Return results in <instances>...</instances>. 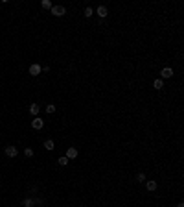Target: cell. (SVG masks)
Here are the masks:
<instances>
[{"label": "cell", "mask_w": 184, "mask_h": 207, "mask_svg": "<svg viewBox=\"0 0 184 207\" xmlns=\"http://www.w3.org/2000/svg\"><path fill=\"white\" fill-rule=\"evenodd\" d=\"M39 111H41V105H39V104H31V105H30V113H31L33 116H37Z\"/></svg>", "instance_id": "obj_9"}, {"label": "cell", "mask_w": 184, "mask_h": 207, "mask_svg": "<svg viewBox=\"0 0 184 207\" xmlns=\"http://www.w3.org/2000/svg\"><path fill=\"white\" fill-rule=\"evenodd\" d=\"M92 13H94V9H92V7L90 6H87V7H85V17H92Z\"/></svg>", "instance_id": "obj_13"}, {"label": "cell", "mask_w": 184, "mask_h": 207, "mask_svg": "<svg viewBox=\"0 0 184 207\" xmlns=\"http://www.w3.org/2000/svg\"><path fill=\"white\" fill-rule=\"evenodd\" d=\"M136 181H138V183H144V181H146V176H144L142 172H140L138 176H136Z\"/></svg>", "instance_id": "obj_18"}, {"label": "cell", "mask_w": 184, "mask_h": 207, "mask_svg": "<svg viewBox=\"0 0 184 207\" xmlns=\"http://www.w3.org/2000/svg\"><path fill=\"white\" fill-rule=\"evenodd\" d=\"M24 155L26 157H33V150L31 148H24Z\"/></svg>", "instance_id": "obj_17"}, {"label": "cell", "mask_w": 184, "mask_h": 207, "mask_svg": "<svg viewBox=\"0 0 184 207\" xmlns=\"http://www.w3.org/2000/svg\"><path fill=\"white\" fill-rule=\"evenodd\" d=\"M31 128H33V130H42V128H44V120H42L41 116H35V118L31 120Z\"/></svg>", "instance_id": "obj_1"}, {"label": "cell", "mask_w": 184, "mask_h": 207, "mask_svg": "<svg viewBox=\"0 0 184 207\" xmlns=\"http://www.w3.org/2000/svg\"><path fill=\"white\" fill-rule=\"evenodd\" d=\"M52 15H55V17H63V15L66 13V9H65V6H52Z\"/></svg>", "instance_id": "obj_2"}, {"label": "cell", "mask_w": 184, "mask_h": 207, "mask_svg": "<svg viewBox=\"0 0 184 207\" xmlns=\"http://www.w3.org/2000/svg\"><path fill=\"white\" fill-rule=\"evenodd\" d=\"M46 113H50V115H52V113H55V105H53V104H48V105H46Z\"/></svg>", "instance_id": "obj_16"}, {"label": "cell", "mask_w": 184, "mask_h": 207, "mask_svg": "<svg viewBox=\"0 0 184 207\" xmlns=\"http://www.w3.org/2000/svg\"><path fill=\"white\" fill-rule=\"evenodd\" d=\"M4 154H6L7 157H17L18 150H17L15 146H6V148H4Z\"/></svg>", "instance_id": "obj_3"}, {"label": "cell", "mask_w": 184, "mask_h": 207, "mask_svg": "<svg viewBox=\"0 0 184 207\" xmlns=\"http://www.w3.org/2000/svg\"><path fill=\"white\" fill-rule=\"evenodd\" d=\"M53 148H55V142H53L52 139H46L44 140V150H48V152H52Z\"/></svg>", "instance_id": "obj_10"}, {"label": "cell", "mask_w": 184, "mask_h": 207, "mask_svg": "<svg viewBox=\"0 0 184 207\" xmlns=\"http://www.w3.org/2000/svg\"><path fill=\"white\" fill-rule=\"evenodd\" d=\"M153 87L155 89H164V81L160 80V78H156V80L153 81Z\"/></svg>", "instance_id": "obj_12"}, {"label": "cell", "mask_w": 184, "mask_h": 207, "mask_svg": "<svg viewBox=\"0 0 184 207\" xmlns=\"http://www.w3.org/2000/svg\"><path fill=\"white\" fill-rule=\"evenodd\" d=\"M22 205L24 207H33V200H31V198H26V200L22 202Z\"/></svg>", "instance_id": "obj_15"}, {"label": "cell", "mask_w": 184, "mask_h": 207, "mask_svg": "<svg viewBox=\"0 0 184 207\" xmlns=\"http://www.w3.org/2000/svg\"><path fill=\"white\" fill-rule=\"evenodd\" d=\"M57 163H59L61 166H66V165H68V163H70V159L66 157V155H63V157H59V159H57Z\"/></svg>", "instance_id": "obj_11"}, {"label": "cell", "mask_w": 184, "mask_h": 207, "mask_svg": "<svg viewBox=\"0 0 184 207\" xmlns=\"http://www.w3.org/2000/svg\"><path fill=\"white\" fill-rule=\"evenodd\" d=\"M146 189L149 190V192H155V190L158 189V183H156V181H153V179H151V181H147V183H146Z\"/></svg>", "instance_id": "obj_6"}, {"label": "cell", "mask_w": 184, "mask_h": 207, "mask_svg": "<svg viewBox=\"0 0 184 207\" xmlns=\"http://www.w3.org/2000/svg\"><path fill=\"white\" fill-rule=\"evenodd\" d=\"M160 76L162 78H173V69L171 67H164L162 70H160Z\"/></svg>", "instance_id": "obj_4"}, {"label": "cell", "mask_w": 184, "mask_h": 207, "mask_svg": "<svg viewBox=\"0 0 184 207\" xmlns=\"http://www.w3.org/2000/svg\"><path fill=\"white\" fill-rule=\"evenodd\" d=\"M66 157L68 159H76L77 157V148H68V150H66Z\"/></svg>", "instance_id": "obj_8"}, {"label": "cell", "mask_w": 184, "mask_h": 207, "mask_svg": "<svg viewBox=\"0 0 184 207\" xmlns=\"http://www.w3.org/2000/svg\"><path fill=\"white\" fill-rule=\"evenodd\" d=\"M177 207H184V204H182V202H179V204H177Z\"/></svg>", "instance_id": "obj_19"}, {"label": "cell", "mask_w": 184, "mask_h": 207, "mask_svg": "<svg viewBox=\"0 0 184 207\" xmlns=\"http://www.w3.org/2000/svg\"><path fill=\"white\" fill-rule=\"evenodd\" d=\"M41 65H39V63H33V65H31V67H30V74H31V76H39V74H41Z\"/></svg>", "instance_id": "obj_5"}, {"label": "cell", "mask_w": 184, "mask_h": 207, "mask_svg": "<svg viewBox=\"0 0 184 207\" xmlns=\"http://www.w3.org/2000/svg\"><path fill=\"white\" fill-rule=\"evenodd\" d=\"M96 13L100 15V19H105V17H107V13H109V11H107V7H105V6H98Z\"/></svg>", "instance_id": "obj_7"}, {"label": "cell", "mask_w": 184, "mask_h": 207, "mask_svg": "<svg viewBox=\"0 0 184 207\" xmlns=\"http://www.w3.org/2000/svg\"><path fill=\"white\" fill-rule=\"evenodd\" d=\"M41 6L44 7V9H52V2H50V0H42Z\"/></svg>", "instance_id": "obj_14"}]
</instances>
